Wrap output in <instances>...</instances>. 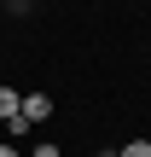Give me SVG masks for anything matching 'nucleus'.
<instances>
[{
	"instance_id": "1",
	"label": "nucleus",
	"mask_w": 151,
	"mask_h": 157,
	"mask_svg": "<svg viewBox=\"0 0 151 157\" xmlns=\"http://www.w3.org/2000/svg\"><path fill=\"white\" fill-rule=\"evenodd\" d=\"M17 117H23L29 128L47 122V117H52V93H23V111H17Z\"/></svg>"
},
{
	"instance_id": "2",
	"label": "nucleus",
	"mask_w": 151,
	"mask_h": 157,
	"mask_svg": "<svg viewBox=\"0 0 151 157\" xmlns=\"http://www.w3.org/2000/svg\"><path fill=\"white\" fill-rule=\"evenodd\" d=\"M23 111V93H12V87H0V122H12Z\"/></svg>"
},
{
	"instance_id": "3",
	"label": "nucleus",
	"mask_w": 151,
	"mask_h": 157,
	"mask_svg": "<svg viewBox=\"0 0 151 157\" xmlns=\"http://www.w3.org/2000/svg\"><path fill=\"white\" fill-rule=\"evenodd\" d=\"M116 157H151V140H128V146H122Z\"/></svg>"
},
{
	"instance_id": "4",
	"label": "nucleus",
	"mask_w": 151,
	"mask_h": 157,
	"mask_svg": "<svg viewBox=\"0 0 151 157\" xmlns=\"http://www.w3.org/2000/svg\"><path fill=\"white\" fill-rule=\"evenodd\" d=\"M35 157H64V151H58V146H35Z\"/></svg>"
},
{
	"instance_id": "5",
	"label": "nucleus",
	"mask_w": 151,
	"mask_h": 157,
	"mask_svg": "<svg viewBox=\"0 0 151 157\" xmlns=\"http://www.w3.org/2000/svg\"><path fill=\"white\" fill-rule=\"evenodd\" d=\"M0 157H17V146H0Z\"/></svg>"
},
{
	"instance_id": "6",
	"label": "nucleus",
	"mask_w": 151,
	"mask_h": 157,
	"mask_svg": "<svg viewBox=\"0 0 151 157\" xmlns=\"http://www.w3.org/2000/svg\"><path fill=\"white\" fill-rule=\"evenodd\" d=\"M99 157H116V151H99Z\"/></svg>"
},
{
	"instance_id": "7",
	"label": "nucleus",
	"mask_w": 151,
	"mask_h": 157,
	"mask_svg": "<svg viewBox=\"0 0 151 157\" xmlns=\"http://www.w3.org/2000/svg\"><path fill=\"white\" fill-rule=\"evenodd\" d=\"M6 6H17V0H6Z\"/></svg>"
}]
</instances>
